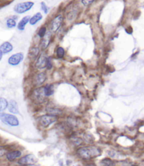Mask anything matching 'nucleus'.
Segmentation results:
<instances>
[{"label":"nucleus","instance_id":"1","mask_svg":"<svg viewBox=\"0 0 144 166\" xmlns=\"http://www.w3.org/2000/svg\"><path fill=\"white\" fill-rule=\"evenodd\" d=\"M77 153L82 159L89 160L91 158L98 156L100 154V151L97 148L86 147L79 149L77 150Z\"/></svg>","mask_w":144,"mask_h":166},{"label":"nucleus","instance_id":"2","mask_svg":"<svg viewBox=\"0 0 144 166\" xmlns=\"http://www.w3.org/2000/svg\"><path fill=\"white\" fill-rule=\"evenodd\" d=\"M0 120L6 125L8 126H18L19 125V119L15 117L14 115H11V114H5V113H1L0 114Z\"/></svg>","mask_w":144,"mask_h":166},{"label":"nucleus","instance_id":"3","mask_svg":"<svg viewBox=\"0 0 144 166\" xmlns=\"http://www.w3.org/2000/svg\"><path fill=\"white\" fill-rule=\"evenodd\" d=\"M34 4V2L33 1H24V2L19 3L15 6L13 10L16 13L22 14L31 9Z\"/></svg>","mask_w":144,"mask_h":166},{"label":"nucleus","instance_id":"4","mask_svg":"<svg viewBox=\"0 0 144 166\" xmlns=\"http://www.w3.org/2000/svg\"><path fill=\"white\" fill-rule=\"evenodd\" d=\"M57 121V117L53 114H48V115L42 116L39 118V122L40 125L43 127H48L52 123H55Z\"/></svg>","mask_w":144,"mask_h":166},{"label":"nucleus","instance_id":"5","mask_svg":"<svg viewBox=\"0 0 144 166\" xmlns=\"http://www.w3.org/2000/svg\"><path fill=\"white\" fill-rule=\"evenodd\" d=\"M37 159L35 156L33 154H28L27 156L23 157L19 161V164L20 165H33L37 163Z\"/></svg>","mask_w":144,"mask_h":166},{"label":"nucleus","instance_id":"6","mask_svg":"<svg viewBox=\"0 0 144 166\" xmlns=\"http://www.w3.org/2000/svg\"><path fill=\"white\" fill-rule=\"evenodd\" d=\"M63 20V18L61 15H58L56 17L54 18L51 22V24H50V29H51V31L56 32L60 28V25H62Z\"/></svg>","mask_w":144,"mask_h":166},{"label":"nucleus","instance_id":"7","mask_svg":"<svg viewBox=\"0 0 144 166\" xmlns=\"http://www.w3.org/2000/svg\"><path fill=\"white\" fill-rule=\"evenodd\" d=\"M23 54L22 53H18L14 54V55H12L9 58L8 63L9 64L11 65L12 66H16L19 65L20 63L22 62V60H23Z\"/></svg>","mask_w":144,"mask_h":166},{"label":"nucleus","instance_id":"8","mask_svg":"<svg viewBox=\"0 0 144 166\" xmlns=\"http://www.w3.org/2000/svg\"><path fill=\"white\" fill-rule=\"evenodd\" d=\"M34 96L35 99H37L38 102H43L44 99V97H46L44 93V87L43 88H39L36 89L34 92Z\"/></svg>","mask_w":144,"mask_h":166},{"label":"nucleus","instance_id":"9","mask_svg":"<svg viewBox=\"0 0 144 166\" xmlns=\"http://www.w3.org/2000/svg\"><path fill=\"white\" fill-rule=\"evenodd\" d=\"M48 58H46V55H41L40 57L37 60V63H36V67L39 69H43L46 67V64H47Z\"/></svg>","mask_w":144,"mask_h":166},{"label":"nucleus","instance_id":"10","mask_svg":"<svg viewBox=\"0 0 144 166\" xmlns=\"http://www.w3.org/2000/svg\"><path fill=\"white\" fill-rule=\"evenodd\" d=\"M8 109L9 111L13 114H18L19 113V107H18L17 102L15 100H13V99L10 100V102H9Z\"/></svg>","mask_w":144,"mask_h":166},{"label":"nucleus","instance_id":"11","mask_svg":"<svg viewBox=\"0 0 144 166\" xmlns=\"http://www.w3.org/2000/svg\"><path fill=\"white\" fill-rule=\"evenodd\" d=\"M12 50H13V46L11 43L8 42H4L0 46V51L3 53V54L9 53Z\"/></svg>","mask_w":144,"mask_h":166},{"label":"nucleus","instance_id":"12","mask_svg":"<svg viewBox=\"0 0 144 166\" xmlns=\"http://www.w3.org/2000/svg\"><path fill=\"white\" fill-rule=\"evenodd\" d=\"M30 16H27L23 18L21 20V21L19 22V24H18L17 25L18 29L21 30V31H23V30H25V26H26L27 24H28V22H30Z\"/></svg>","mask_w":144,"mask_h":166},{"label":"nucleus","instance_id":"13","mask_svg":"<svg viewBox=\"0 0 144 166\" xmlns=\"http://www.w3.org/2000/svg\"><path fill=\"white\" fill-rule=\"evenodd\" d=\"M21 156V152L20 151H13L7 153V158L9 161H14L16 158H19Z\"/></svg>","mask_w":144,"mask_h":166},{"label":"nucleus","instance_id":"14","mask_svg":"<svg viewBox=\"0 0 144 166\" xmlns=\"http://www.w3.org/2000/svg\"><path fill=\"white\" fill-rule=\"evenodd\" d=\"M46 80V74L44 73H40L35 78V84L36 86H40Z\"/></svg>","mask_w":144,"mask_h":166},{"label":"nucleus","instance_id":"15","mask_svg":"<svg viewBox=\"0 0 144 166\" xmlns=\"http://www.w3.org/2000/svg\"><path fill=\"white\" fill-rule=\"evenodd\" d=\"M42 18H43V16H42V13H41L40 12H38V13H35L33 17L30 18V24L31 25H36L39 21H40L42 19Z\"/></svg>","mask_w":144,"mask_h":166},{"label":"nucleus","instance_id":"16","mask_svg":"<svg viewBox=\"0 0 144 166\" xmlns=\"http://www.w3.org/2000/svg\"><path fill=\"white\" fill-rule=\"evenodd\" d=\"M49 43H50V35H49V33H48L47 34H46V35L42 38V42H41V46H42V49H46V48L48 46Z\"/></svg>","mask_w":144,"mask_h":166},{"label":"nucleus","instance_id":"17","mask_svg":"<svg viewBox=\"0 0 144 166\" xmlns=\"http://www.w3.org/2000/svg\"><path fill=\"white\" fill-rule=\"evenodd\" d=\"M9 102L5 98L0 97V114L2 113L7 107H8Z\"/></svg>","mask_w":144,"mask_h":166},{"label":"nucleus","instance_id":"18","mask_svg":"<svg viewBox=\"0 0 144 166\" xmlns=\"http://www.w3.org/2000/svg\"><path fill=\"white\" fill-rule=\"evenodd\" d=\"M44 93L46 96H49L54 93V86L52 85H47L45 87H44Z\"/></svg>","mask_w":144,"mask_h":166},{"label":"nucleus","instance_id":"19","mask_svg":"<svg viewBox=\"0 0 144 166\" xmlns=\"http://www.w3.org/2000/svg\"><path fill=\"white\" fill-rule=\"evenodd\" d=\"M7 26L9 28H13L16 26V18H9L7 20Z\"/></svg>","mask_w":144,"mask_h":166},{"label":"nucleus","instance_id":"20","mask_svg":"<svg viewBox=\"0 0 144 166\" xmlns=\"http://www.w3.org/2000/svg\"><path fill=\"white\" fill-rule=\"evenodd\" d=\"M39 52V50L38 48H33L31 50H30V55L32 58H37V55H38Z\"/></svg>","mask_w":144,"mask_h":166},{"label":"nucleus","instance_id":"21","mask_svg":"<svg viewBox=\"0 0 144 166\" xmlns=\"http://www.w3.org/2000/svg\"><path fill=\"white\" fill-rule=\"evenodd\" d=\"M56 54H57V56L58 58H63V56H64V54H65V51L64 49H63V48L61 47H58L56 50Z\"/></svg>","mask_w":144,"mask_h":166},{"label":"nucleus","instance_id":"22","mask_svg":"<svg viewBox=\"0 0 144 166\" xmlns=\"http://www.w3.org/2000/svg\"><path fill=\"white\" fill-rule=\"evenodd\" d=\"M41 9H42V10L43 11L44 13L45 14H47L50 10L49 7H48V6H46V3L44 2V1L41 2Z\"/></svg>","mask_w":144,"mask_h":166},{"label":"nucleus","instance_id":"23","mask_svg":"<svg viewBox=\"0 0 144 166\" xmlns=\"http://www.w3.org/2000/svg\"><path fill=\"white\" fill-rule=\"evenodd\" d=\"M46 33V29L45 27H42L38 32V36L40 38H43Z\"/></svg>","mask_w":144,"mask_h":166},{"label":"nucleus","instance_id":"24","mask_svg":"<svg viewBox=\"0 0 144 166\" xmlns=\"http://www.w3.org/2000/svg\"><path fill=\"white\" fill-rule=\"evenodd\" d=\"M94 1V0H82V3L85 7H88V6L91 5Z\"/></svg>","mask_w":144,"mask_h":166},{"label":"nucleus","instance_id":"25","mask_svg":"<svg viewBox=\"0 0 144 166\" xmlns=\"http://www.w3.org/2000/svg\"><path fill=\"white\" fill-rule=\"evenodd\" d=\"M102 163H103L105 164V165H113V163L111 161H110V160H108V159L104 160V161H102Z\"/></svg>","mask_w":144,"mask_h":166},{"label":"nucleus","instance_id":"26","mask_svg":"<svg viewBox=\"0 0 144 166\" xmlns=\"http://www.w3.org/2000/svg\"><path fill=\"white\" fill-rule=\"evenodd\" d=\"M6 150L3 147H0V157L3 156L5 154Z\"/></svg>","mask_w":144,"mask_h":166},{"label":"nucleus","instance_id":"27","mask_svg":"<svg viewBox=\"0 0 144 166\" xmlns=\"http://www.w3.org/2000/svg\"><path fill=\"white\" fill-rule=\"evenodd\" d=\"M51 60H50V58H48V60H47V64H46V67H47L48 69H51Z\"/></svg>","mask_w":144,"mask_h":166},{"label":"nucleus","instance_id":"28","mask_svg":"<svg viewBox=\"0 0 144 166\" xmlns=\"http://www.w3.org/2000/svg\"><path fill=\"white\" fill-rule=\"evenodd\" d=\"M2 57H3V53L0 51V61H1V60L2 59Z\"/></svg>","mask_w":144,"mask_h":166}]
</instances>
